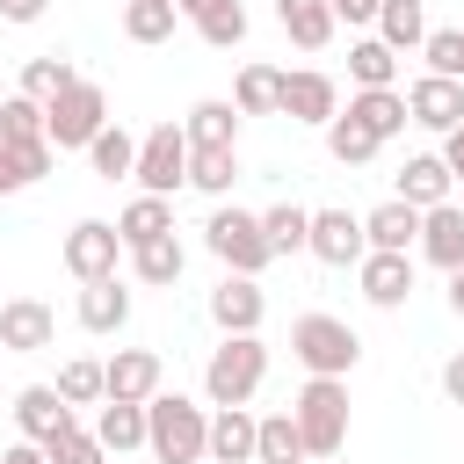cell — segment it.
Wrapping results in <instances>:
<instances>
[{"mask_svg": "<svg viewBox=\"0 0 464 464\" xmlns=\"http://www.w3.org/2000/svg\"><path fill=\"white\" fill-rule=\"evenodd\" d=\"M14 428H22V442L51 450V442H65V435L80 428V413H72L51 384H22V392H14Z\"/></svg>", "mask_w": 464, "mask_h": 464, "instance_id": "30bf717a", "label": "cell"}, {"mask_svg": "<svg viewBox=\"0 0 464 464\" xmlns=\"http://www.w3.org/2000/svg\"><path fill=\"white\" fill-rule=\"evenodd\" d=\"M80 72H72V58H58V51H44V58H29L22 65V87L14 94H29V102H51V94H65Z\"/></svg>", "mask_w": 464, "mask_h": 464, "instance_id": "8d00e7d4", "label": "cell"}, {"mask_svg": "<svg viewBox=\"0 0 464 464\" xmlns=\"http://www.w3.org/2000/svg\"><path fill=\"white\" fill-rule=\"evenodd\" d=\"M413 246H420V261H428V268H442V276H450V268H464V203L450 196V203L420 210V239H413Z\"/></svg>", "mask_w": 464, "mask_h": 464, "instance_id": "e0dca14e", "label": "cell"}, {"mask_svg": "<svg viewBox=\"0 0 464 464\" xmlns=\"http://www.w3.org/2000/svg\"><path fill=\"white\" fill-rule=\"evenodd\" d=\"M210 7H218V0H174V14H181V22H203Z\"/></svg>", "mask_w": 464, "mask_h": 464, "instance_id": "f907efd6", "label": "cell"}, {"mask_svg": "<svg viewBox=\"0 0 464 464\" xmlns=\"http://www.w3.org/2000/svg\"><path fill=\"white\" fill-rule=\"evenodd\" d=\"M420 58L435 80H464V29H428L420 36Z\"/></svg>", "mask_w": 464, "mask_h": 464, "instance_id": "60d3db41", "label": "cell"}, {"mask_svg": "<svg viewBox=\"0 0 464 464\" xmlns=\"http://www.w3.org/2000/svg\"><path fill=\"white\" fill-rule=\"evenodd\" d=\"M290 362L304 377H348L362 362V334L348 319H334V312H297L290 319Z\"/></svg>", "mask_w": 464, "mask_h": 464, "instance_id": "3957f363", "label": "cell"}, {"mask_svg": "<svg viewBox=\"0 0 464 464\" xmlns=\"http://www.w3.org/2000/svg\"><path fill=\"white\" fill-rule=\"evenodd\" d=\"M399 203H413V210H435V203H450L457 196V181H450V167H442V152H413L406 167H399V188H392Z\"/></svg>", "mask_w": 464, "mask_h": 464, "instance_id": "44dd1931", "label": "cell"}, {"mask_svg": "<svg viewBox=\"0 0 464 464\" xmlns=\"http://www.w3.org/2000/svg\"><path fill=\"white\" fill-rule=\"evenodd\" d=\"M0 160H7V174H14V188H29V181H44V174L58 167V152H51V138H36V145H0Z\"/></svg>", "mask_w": 464, "mask_h": 464, "instance_id": "b9f144b4", "label": "cell"}, {"mask_svg": "<svg viewBox=\"0 0 464 464\" xmlns=\"http://www.w3.org/2000/svg\"><path fill=\"white\" fill-rule=\"evenodd\" d=\"M406 123L450 138V130L464 123V80H435V72H420V80L406 87Z\"/></svg>", "mask_w": 464, "mask_h": 464, "instance_id": "5bb4252c", "label": "cell"}, {"mask_svg": "<svg viewBox=\"0 0 464 464\" xmlns=\"http://www.w3.org/2000/svg\"><path fill=\"white\" fill-rule=\"evenodd\" d=\"M355 283H362V304L399 312L413 297V254H362L355 261Z\"/></svg>", "mask_w": 464, "mask_h": 464, "instance_id": "2e32d148", "label": "cell"}, {"mask_svg": "<svg viewBox=\"0 0 464 464\" xmlns=\"http://www.w3.org/2000/svg\"><path fill=\"white\" fill-rule=\"evenodd\" d=\"M326 152H334L341 167H370V160H377L384 145H377V138H370V130H362L355 116H334V123H326Z\"/></svg>", "mask_w": 464, "mask_h": 464, "instance_id": "74e56055", "label": "cell"}, {"mask_svg": "<svg viewBox=\"0 0 464 464\" xmlns=\"http://www.w3.org/2000/svg\"><path fill=\"white\" fill-rule=\"evenodd\" d=\"M261 319H268V290H261L254 276H218V290H210V326H218V334H261Z\"/></svg>", "mask_w": 464, "mask_h": 464, "instance_id": "4fadbf2b", "label": "cell"}, {"mask_svg": "<svg viewBox=\"0 0 464 464\" xmlns=\"http://www.w3.org/2000/svg\"><path fill=\"white\" fill-rule=\"evenodd\" d=\"M276 102H283V72L276 65H239V80H232V109L239 116H276Z\"/></svg>", "mask_w": 464, "mask_h": 464, "instance_id": "f546056e", "label": "cell"}, {"mask_svg": "<svg viewBox=\"0 0 464 464\" xmlns=\"http://www.w3.org/2000/svg\"><path fill=\"white\" fill-rule=\"evenodd\" d=\"M203 246L225 261V276H254V283H261V268L276 261L268 239H261V210H239V203H218V210L203 218Z\"/></svg>", "mask_w": 464, "mask_h": 464, "instance_id": "8992f818", "label": "cell"}, {"mask_svg": "<svg viewBox=\"0 0 464 464\" xmlns=\"http://www.w3.org/2000/svg\"><path fill=\"white\" fill-rule=\"evenodd\" d=\"M44 7H51V0H0V22L29 29V22H44Z\"/></svg>", "mask_w": 464, "mask_h": 464, "instance_id": "f6af8a7d", "label": "cell"}, {"mask_svg": "<svg viewBox=\"0 0 464 464\" xmlns=\"http://www.w3.org/2000/svg\"><path fill=\"white\" fill-rule=\"evenodd\" d=\"M203 442H210V406H196L181 392L145 399V450L160 464H203Z\"/></svg>", "mask_w": 464, "mask_h": 464, "instance_id": "7a4b0ae2", "label": "cell"}, {"mask_svg": "<svg viewBox=\"0 0 464 464\" xmlns=\"http://www.w3.org/2000/svg\"><path fill=\"white\" fill-rule=\"evenodd\" d=\"M0 464H51V457H44L36 442H7V450H0Z\"/></svg>", "mask_w": 464, "mask_h": 464, "instance_id": "c3c4849f", "label": "cell"}, {"mask_svg": "<svg viewBox=\"0 0 464 464\" xmlns=\"http://www.w3.org/2000/svg\"><path fill=\"white\" fill-rule=\"evenodd\" d=\"M442 167H450V181H464V123L442 138Z\"/></svg>", "mask_w": 464, "mask_h": 464, "instance_id": "7dc6e473", "label": "cell"}, {"mask_svg": "<svg viewBox=\"0 0 464 464\" xmlns=\"http://www.w3.org/2000/svg\"><path fill=\"white\" fill-rule=\"evenodd\" d=\"M58 341V312L44 297H0V348L7 355H44Z\"/></svg>", "mask_w": 464, "mask_h": 464, "instance_id": "7c38bea8", "label": "cell"}, {"mask_svg": "<svg viewBox=\"0 0 464 464\" xmlns=\"http://www.w3.org/2000/svg\"><path fill=\"white\" fill-rule=\"evenodd\" d=\"M109 457H123V450H145V406H123V399H102L94 406V428H87Z\"/></svg>", "mask_w": 464, "mask_h": 464, "instance_id": "4316f807", "label": "cell"}, {"mask_svg": "<svg viewBox=\"0 0 464 464\" xmlns=\"http://www.w3.org/2000/svg\"><path fill=\"white\" fill-rule=\"evenodd\" d=\"M348 80H355V94H362V87H392V80H399V51L377 44V36H355V44H348Z\"/></svg>", "mask_w": 464, "mask_h": 464, "instance_id": "1f68e13d", "label": "cell"}, {"mask_svg": "<svg viewBox=\"0 0 464 464\" xmlns=\"http://www.w3.org/2000/svg\"><path fill=\"white\" fill-rule=\"evenodd\" d=\"M116 261H123V239H116L109 218H80V225L65 232V268H72V283H109Z\"/></svg>", "mask_w": 464, "mask_h": 464, "instance_id": "9c48e42d", "label": "cell"}, {"mask_svg": "<svg viewBox=\"0 0 464 464\" xmlns=\"http://www.w3.org/2000/svg\"><path fill=\"white\" fill-rule=\"evenodd\" d=\"M0 196H14V174H7V160H0Z\"/></svg>", "mask_w": 464, "mask_h": 464, "instance_id": "816d5d0a", "label": "cell"}, {"mask_svg": "<svg viewBox=\"0 0 464 464\" xmlns=\"http://www.w3.org/2000/svg\"><path fill=\"white\" fill-rule=\"evenodd\" d=\"M276 22H283V36H290L297 51H326L334 29H341L326 0H276Z\"/></svg>", "mask_w": 464, "mask_h": 464, "instance_id": "d4e9b609", "label": "cell"}, {"mask_svg": "<svg viewBox=\"0 0 464 464\" xmlns=\"http://www.w3.org/2000/svg\"><path fill=\"white\" fill-rule=\"evenodd\" d=\"M203 464H254V413H246V406H218V413H210Z\"/></svg>", "mask_w": 464, "mask_h": 464, "instance_id": "7402d4cb", "label": "cell"}, {"mask_svg": "<svg viewBox=\"0 0 464 464\" xmlns=\"http://www.w3.org/2000/svg\"><path fill=\"white\" fill-rule=\"evenodd\" d=\"M130 181H138V196H167V203H174V188H188V130H181V123H152V130L138 138Z\"/></svg>", "mask_w": 464, "mask_h": 464, "instance_id": "52a82bcc", "label": "cell"}, {"mask_svg": "<svg viewBox=\"0 0 464 464\" xmlns=\"http://www.w3.org/2000/svg\"><path fill=\"white\" fill-rule=\"evenodd\" d=\"M334 7V22H348V29H370L377 22V0H326Z\"/></svg>", "mask_w": 464, "mask_h": 464, "instance_id": "ee69618b", "label": "cell"}, {"mask_svg": "<svg viewBox=\"0 0 464 464\" xmlns=\"http://www.w3.org/2000/svg\"><path fill=\"white\" fill-rule=\"evenodd\" d=\"M196 36H203L210 51H239V44H246V7H239V0H218V7L196 22Z\"/></svg>", "mask_w": 464, "mask_h": 464, "instance_id": "ab89813d", "label": "cell"}, {"mask_svg": "<svg viewBox=\"0 0 464 464\" xmlns=\"http://www.w3.org/2000/svg\"><path fill=\"white\" fill-rule=\"evenodd\" d=\"M276 116L326 130V123L341 116V87H334V72H319V65H297V72H283V102H276Z\"/></svg>", "mask_w": 464, "mask_h": 464, "instance_id": "ba28073f", "label": "cell"}, {"mask_svg": "<svg viewBox=\"0 0 464 464\" xmlns=\"http://www.w3.org/2000/svg\"><path fill=\"white\" fill-rule=\"evenodd\" d=\"M232 181H239V145H188V188L196 196L225 203Z\"/></svg>", "mask_w": 464, "mask_h": 464, "instance_id": "603a6c76", "label": "cell"}, {"mask_svg": "<svg viewBox=\"0 0 464 464\" xmlns=\"http://www.w3.org/2000/svg\"><path fill=\"white\" fill-rule=\"evenodd\" d=\"M304 232H312V210H304V203H268V210H261V239H268L276 261H283V254H304Z\"/></svg>", "mask_w": 464, "mask_h": 464, "instance_id": "836d02e7", "label": "cell"}, {"mask_svg": "<svg viewBox=\"0 0 464 464\" xmlns=\"http://www.w3.org/2000/svg\"><path fill=\"white\" fill-rule=\"evenodd\" d=\"M290 420L304 435V457L312 464H334L341 442H348V377H304L297 399H290Z\"/></svg>", "mask_w": 464, "mask_h": 464, "instance_id": "6da1fadb", "label": "cell"}, {"mask_svg": "<svg viewBox=\"0 0 464 464\" xmlns=\"http://www.w3.org/2000/svg\"><path fill=\"white\" fill-rule=\"evenodd\" d=\"M304 254H312V261H326V268H355V261L370 254V239H362V218H355V210H312Z\"/></svg>", "mask_w": 464, "mask_h": 464, "instance_id": "8fae6325", "label": "cell"}, {"mask_svg": "<svg viewBox=\"0 0 464 464\" xmlns=\"http://www.w3.org/2000/svg\"><path fill=\"white\" fill-rule=\"evenodd\" d=\"M160 355L152 348H116L109 362H102V399H123V406H145L152 392H160Z\"/></svg>", "mask_w": 464, "mask_h": 464, "instance_id": "9a60e30c", "label": "cell"}, {"mask_svg": "<svg viewBox=\"0 0 464 464\" xmlns=\"http://www.w3.org/2000/svg\"><path fill=\"white\" fill-rule=\"evenodd\" d=\"M174 0H123V36L130 44H167L174 36Z\"/></svg>", "mask_w": 464, "mask_h": 464, "instance_id": "d590c367", "label": "cell"}, {"mask_svg": "<svg viewBox=\"0 0 464 464\" xmlns=\"http://www.w3.org/2000/svg\"><path fill=\"white\" fill-rule=\"evenodd\" d=\"M36 138H44V102L0 94V145H36Z\"/></svg>", "mask_w": 464, "mask_h": 464, "instance_id": "f35d334b", "label": "cell"}, {"mask_svg": "<svg viewBox=\"0 0 464 464\" xmlns=\"http://www.w3.org/2000/svg\"><path fill=\"white\" fill-rule=\"evenodd\" d=\"M44 457H51V464H109V450H102V442H94L87 428H72L65 442H51Z\"/></svg>", "mask_w": 464, "mask_h": 464, "instance_id": "7bdbcfd3", "label": "cell"}, {"mask_svg": "<svg viewBox=\"0 0 464 464\" xmlns=\"http://www.w3.org/2000/svg\"><path fill=\"white\" fill-rule=\"evenodd\" d=\"M442 399H450V406H464V348L442 362Z\"/></svg>", "mask_w": 464, "mask_h": 464, "instance_id": "bcb514c9", "label": "cell"}, {"mask_svg": "<svg viewBox=\"0 0 464 464\" xmlns=\"http://www.w3.org/2000/svg\"><path fill=\"white\" fill-rule=\"evenodd\" d=\"M362 239H370V254H413V239H420V210L399 203V196H384L377 210H362Z\"/></svg>", "mask_w": 464, "mask_h": 464, "instance_id": "d6986e66", "label": "cell"}, {"mask_svg": "<svg viewBox=\"0 0 464 464\" xmlns=\"http://www.w3.org/2000/svg\"><path fill=\"white\" fill-rule=\"evenodd\" d=\"M268 377V341L261 334H218L210 362H203V399L210 406H246Z\"/></svg>", "mask_w": 464, "mask_h": 464, "instance_id": "277c9868", "label": "cell"}, {"mask_svg": "<svg viewBox=\"0 0 464 464\" xmlns=\"http://www.w3.org/2000/svg\"><path fill=\"white\" fill-rule=\"evenodd\" d=\"M370 36H377V44H392L399 58H406V51H420V36H428V0H377Z\"/></svg>", "mask_w": 464, "mask_h": 464, "instance_id": "cb8c5ba5", "label": "cell"}, {"mask_svg": "<svg viewBox=\"0 0 464 464\" xmlns=\"http://www.w3.org/2000/svg\"><path fill=\"white\" fill-rule=\"evenodd\" d=\"M167 232H174V203H167V196H130V203L116 210V239H123V254L145 246V239H167Z\"/></svg>", "mask_w": 464, "mask_h": 464, "instance_id": "484cf974", "label": "cell"}, {"mask_svg": "<svg viewBox=\"0 0 464 464\" xmlns=\"http://www.w3.org/2000/svg\"><path fill=\"white\" fill-rule=\"evenodd\" d=\"M102 123H109V94H102V80H72L65 94H51L44 102V138H51V152H87L94 138H102Z\"/></svg>", "mask_w": 464, "mask_h": 464, "instance_id": "5b68a950", "label": "cell"}, {"mask_svg": "<svg viewBox=\"0 0 464 464\" xmlns=\"http://www.w3.org/2000/svg\"><path fill=\"white\" fill-rule=\"evenodd\" d=\"M72 319H80L87 334H123V326H130V283H123V276H109V283H80Z\"/></svg>", "mask_w": 464, "mask_h": 464, "instance_id": "ac0fdd59", "label": "cell"}, {"mask_svg": "<svg viewBox=\"0 0 464 464\" xmlns=\"http://www.w3.org/2000/svg\"><path fill=\"white\" fill-rule=\"evenodd\" d=\"M181 130H188V145H239V109H232L225 94H203V102L181 116Z\"/></svg>", "mask_w": 464, "mask_h": 464, "instance_id": "f1b7e54d", "label": "cell"}, {"mask_svg": "<svg viewBox=\"0 0 464 464\" xmlns=\"http://www.w3.org/2000/svg\"><path fill=\"white\" fill-rule=\"evenodd\" d=\"M341 116H355L377 145L406 138V94H399V87H362V94H348V109H341Z\"/></svg>", "mask_w": 464, "mask_h": 464, "instance_id": "ffe728a7", "label": "cell"}, {"mask_svg": "<svg viewBox=\"0 0 464 464\" xmlns=\"http://www.w3.org/2000/svg\"><path fill=\"white\" fill-rule=\"evenodd\" d=\"M87 167H94L102 181H130V167H138V138H130L123 123H102V138L87 145Z\"/></svg>", "mask_w": 464, "mask_h": 464, "instance_id": "d6a6232c", "label": "cell"}, {"mask_svg": "<svg viewBox=\"0 0 464 464\" xmlns=\"http://www.w3.org/2000/svg\"><path fill=\"white\" fill-rule=\"evenodd\" d=\"M181 268H188V254H181V239H174V232H167V239H145V246H130V276H138V283H152V290L181 283Z\"/></svg>", "mask_w": 464, "mask_h": 464, "instance_id": "4dcf8cb0", "label": "cell"}, {"mask_svg": "<svg viewBox=\"0 0 464 464\" xmlns=\"http://www.w3.org/2000/svg\"><path fill=\"white\" fill-rule=\"evenodd\" d=\"M254 464H312L290 413H254Z\"/></svg>", "mask_w": 464, "mask_h": 464, "instance_id": "83f0119b", "label": "cell"}, {"mask_svg": "<svg viewBox=\"0 0 464 464\" xmlns=\"http://www.w3.org/2000/svg\"><path fill=\"white\" fill-rule=\"evenodd\" d=\"M51 392H58L72 413H80V406H102V362H94V355H72V362H58Z\"/></svg>", "mask_w": 464, "mask_h": 464, "instance_id": "e575fe53", "label": "cell"}, {"mask_svg": "<svg viewBox=\"0 0 464 464\" xmlns=\"http://www.w3.org/2000/svg\"><path fill=\"white\" fill-rule=\"evenodd\" d=\"M442 297H450V312L464 319V268H450V290H442Z\"/></svg>", "mask_w": 464, "mask_h": 464, "instance_id": "681fc988", "label": "cell"}]
</instances>
